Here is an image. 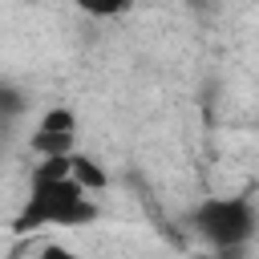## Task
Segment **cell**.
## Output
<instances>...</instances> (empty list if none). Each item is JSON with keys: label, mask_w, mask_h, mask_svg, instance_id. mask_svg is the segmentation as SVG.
Returning a JSON list of instances; mask_svg holds the SVG:
<instances>
[{"label": "cell", "mask_w": 259, "mask_h": 259, "mask_svg": "<svg viewBox=\"0 0 259 259\" xmlns=\"http://www.w3.org/2000/svg\"><path fill=\"white\" fill-rule=\"evenodd\" d=\"M97 214H101L97 198H89L73 178H36L32 174V186L24 194V206L12 219V231L28 235L40 227H89V223H97Z\"/></svg>", "instance_id": "obj_1"}, {"label": "cell", "mask_w": 259, "mask_h": 259, "mask_svg": "<svg viewBox=\"0 0 259 259\" xmlns=\"http://www.w3.org/2000/svg\"><path fill=\"white\" fill-rule=\"evenodd\" d=\"M190 227L210 251L227 255V251H243L259 235V210L243 194H214L190 210Z\"/></svg>", "instance_id": "obj_2"}, {"label": "cell", "mask_w": 259, "mask_h": 259, "mask_svg": "<svg viewBox=\"0 0 259 259\" xmlns=\"http://www.w3.org/2000/svg\"><path fill=\"white\" fill-rule=\"evenodd\" d=\"M28 150L49 162V158H73L77 154V113L69 105H53L40 113V121L28 134Z\"/></svg>", "instance_id": "obj_3"}, {"label": "cell", "mask_w": 259, "mask_h": 259, "mask_svg": "<svg viewBox=\"0 0 259 259\" xmlns=\"http://www.w3.org/2000/svg\"><path fill=\"white\" fill-rule=\"evenodd\" d=\"M69 178L93 198V194H101L105 186H109V174H105V166L97 162V158H89V154H73V162H69Z\"/></svg>", "instance_id": "obj_4"}, {"label": "cell", "mask_w": 259, "mask_h": 259, "mask_svg": "<svg viewBox=\"0 0 259 259\" xmlns=\"http://www.w3.org/2000/svg\"><path fill=\"white\" fill-rule=\"evenodd\" d=\"M24 109H28V97H24V89H20L16 81L0 77V125L16 121V117H20Z\"/></svg>", "instance_id": "obj_5"}, {"label": "cell", "mask_w": 259, "mask_h": 259, "mask_svg": "<svg viewBox=\"0 0 259 259\" xmlns=\"http://www.w3.org/2000/svg\"><path fill=\"white\" fill-rule=\"evenodd\" d=\"M40 259H85L81 251H73V247H61V243H49L45 251H40Z\"/></svg>", "instance_id": "obj_6"}]
</instances>
